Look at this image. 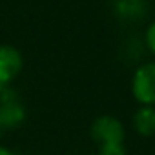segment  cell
Here are the masks:
<instances>
[{
	"mask_svg": "<svg viewBox=\"0 0 155 155\" xmlns=\"http://www.w3.org/2000/svg\"><path fill=\"white\" fill-rule=\"evenodd\" d=\"M0 155H13L8 148H4V146H0Z\"/></svg>",
	"mask_w": 155,
	"mask_h": 155,
	"instance_id": "6",
	"label": "cell"
},
{
	"mask_svg": "<svg viewBox=\"0 0 155 155\" xmlns=\"http://www.w3.org/2000/svg\"><path fill=\"white\" fill-rule=\"evenodd\" d=\"M146 46H148V49L155 55V22L150 24V28L146 29Z\"/></svg>",
	"mask_w": 155,
	"mask_h": 155,
	"instance_id": "5",
	"label": "cell"
},
{
	"mask_svg": "<svg viewBox=\"0 0 155 155\" xmlns=\"http://www.w3.org/2000/svg\"><path fill=\"white\" fill-rule=\"evenodd\" d=\"M131 95L140 106H155V62H146L135 69Z\"/></svg>",
	"mask_w": 155,
	"mask_h": 155,
	"instance_id": "2",
	"label": "cell"
},
{
	"mask_svg": "<svg viewBox=\"0 0 155 155\" xmlns=\"http://www.w3.org/2000/svg\"><path fill=\"white\" fill-rule=\"evenodd\" d=\"M95 155H97V153H95Z\"/></svg>",
	"mask_w": 155,
	"mask_h": 155,
	"instance_id": "7",
	"label": "cell"
},
{
	"mask_svg": "<svg viewBox=\"0 0 155 155\" xmlns=\"http://www.w3.org/2000/svg\"><path fill=\"white\" fill-rule=\"evenodd\" d=\"M22 53L13 46H0V84L11 82L22 71Z\"/></svg>",
	"mask_w": 155,
	"mask_h": 155,
	"instance_id": "3",
	"label": "cell"
},
{
	"mask_svg": "<svg viewBox=\"0 0 155 155\" xmlns=\"http://www.w3.org/2000/svg\"><path fill=\"white\" fill-rule=\"evenodd\" d=\"M90 135L99 146L97 155H126V131L119 119L111 115H101L93 120Z\"/></svg>",
	"mask_w": 155,
	"mask_h": 155,
	"instance_id": "1",
	"label": "cell"
},
{
	"mask_svg": "<svg viewBox=\"0 0 155 155\" xmlns=\"http://www.w3.org/2000/svg\"><path fill=\"white\" fill-rule=\"evenodd\" d=\"M131 126L140 137H153L155 135V106H140L131 117Z\"/></svg>",
	"mask_w": 155,
	"mask_h": 155,
	"instance_id": "4",
	"label": "cell"
}]
</instances>
